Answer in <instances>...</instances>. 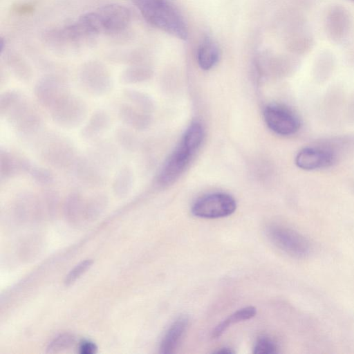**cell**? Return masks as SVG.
<instances>
[{"instance_id": "27", "label": "cell", "mask_w": 354, "mask_h": 354, "mask_svg": "<svg viewBox=\"0 0 354 354\" xmlns=\"http://www.w3.org/2000/svg\"><path fill=\"white\" fill-rule=\"evenodd\" d=\"M123 95L133 106L142 111L148 112L153 109V102L151 98L141 91L127 88L123 89Z\"/></svg>"}, {"instance_id": "12", "label": "cell", "mask_w": 354, "mask_h": 354, "mask_svg": "<svg viewBox=\"0 0 354 354\" xmlns=\"http://www.w3.org/2000/svg\"><path fill=\"white\" fill-rule=\"evenodd\" d=\"M352 28L350 12L342 6H333L325 17V29L328 37L334 42L342 43L348 37Z\"/></svg>"}, {"instance_id": "16", "label": "cell", "mask_w": 354, "mask_h": 354, "mask_svg": "<svg viewBox=\"0 0 354 354\" xmlns=\"http://www.w3.org/2000/svg\"><path fill=\"white\" fill-rule=\"evenodd\" d=\"M30 163L26 158L16 156L1 148L0 151L1 178L8 180L22 173H26Z\"/></svg>"}, {"instance_id": "10", "label": "cell", "mask_w": 354, "mask_h": 354, "mask_svg": "<svg viewBox=\"0 0 354 354\" xmlns=\"http://www.w3.org/2000/svg\"><path fill=\"white\" fill-rule=\"evenodd\" d=\"M263 117L268 127L282 136L295 134L301 126L299 116L292 109L282 105L268 106L264 109Z\"/></svg>"}, {"instance_id": "17", "label": "cell", "mask_w": 354, "mask_h": 354, "mask_svg": "<svg viewBox=\"0 0 354 354\" xmlns=\"http://www.w3.org/2000/svg\"><path fill=\"white\" fill-rule=\"evenodd\" d=\"M111 125L109 113L102 109L93 113L87 123L80 131L81 137L85 140H93L105 133Z\"/></svg>"}, {"instance_id": "21", "label": "cell", "mask_w": 354, "mask_h": 354, "mask_svg": "<svg viewBox=\"0 0 354 354\" xmlns=\"http://www.w3.org/2000/svg\"><path fill=\"white\" fill-rule=\"evenodd\" d=\"M106 169L111 167L118 157L117 150L107 142L95 144L88 153Z\"/></svg>"}, {"instance_id": "31", "label": "cell", "mask_w": 354, "mask_h": 354, "mask_svg": "<svg viewBox=\"0 0 354 354\" xmlns=\"http://www.w3.org/2000/svg\"><path fill=\"white\" fill-rule=\"evenodd\" d=\"M24 97L17 90H8L0 96V114L3 116L6 112Z\"/></svg>"}, {"instance_id": "19", "label": "cell", "mask_w": 354, "mask_h": 354, "mask_svg": "<svg viewBox=\"0 0 354 354\" xmlns=\"http://www.w3.org/2000/svg\"><path fill=\"white\" fill-rule=\"evenodd\" d=\"M118 116L122 123L136 130L145 129L150 121V118L145 111L126 103L120 106Z\"/></svg>"}, {"instance_id": "14", "label": "cell", "mask_w": 354, "mask_h": 354, "mask_svg": "<svg viewBox=\"0 0 354 354\" xmlns=\"http://www.w3.org/2000/svg\"><path fill=\"white\" fill-rule=\"evenodd\" d=\"M75 178L87 185L97 186L106 180V169L88 154L77 157L71 168Z\"/></svg>"}, {"instance_id": "39", "label": "cell", "mask_w": 354, "mask_h": 354, "mask_svg": "<svg viewBox=\"0 0 354 354\" xmlns=\"http://www.w3.org/2000/svg\"><path fill=\"white\" fill-rule=\"evenodd\" d=\"M351 1H354V0H351Z\"/></svg>"}, {"instance_id": "6", "label": "cell", "mask_w": 354, "mask_h": 354, "mask_svg": "<svg viewBox=\"0 0 354 354\" xmlns=\"http://www.w3.org/2000/svg\"><path fill=\"white\" fill-rule=\"evenodd\" d=\"M266 234L278 248L292 257L304 258L310 253L311 245L309 241L290 228L272 224L267 227Z\"/></svg>"}, {"instance_id": "3", "label": "cell", "mask_w": 354, "mask_h": 354, "mask_svg": "<svg viewBox=\"0 0 354 354\" xmlns=\"http://www.w3.org/2000/svg\"><path fill=\"white\" fill-rule=\"evenodd\" d=\"M40 158L58 169H71L77 156L70 140L55 133L44 136L38 146Z\"/></svg>"}, {"instance_id": "4", "label": "cell", "mask_w": 354, "mask_h": 354, "mask_svg": "<svg viewBox=\"0 0 354 354\" xmlns=\"http://www.w3.org/2000/svg\"><path fill=\"white\" fill-rule=\"evenodd\" d=\"M23 137L36 135L42 128V118L37 109L24 96L2 116Z\"/></svg>"}, {"instance_id": "38", "label": "cell", "mask_w": 354, "mask_h": 354, "mask_svg": "<svg viewBox=\"0 0 354 354\" xmlns=\"http://www.w3.org/2000/svg\"><path fill=\"white\" fill-rule=\"evenodd\" d=\"M216 353H221V354H231L234 353V351L229 348H222L217 351H216Z\"/></svg>"}, {"instance_id": "25", "label": "cell", "mask_w": 354, "mask_h": 354, "mask_svg": "<svg viewBox=\"0 0 354 354\" xmlns=\"http://www.w3.org/2000/svg\"><path fill=\"white\" fill-rule=\"evenodd\" d=\"M255 315L256 308L253 306H248L236 310L216 326L212 332V337H219L230 326L250 319Z\"/></svg>"}, {"instance_id": "15", "label": "cell", "mask_w": 354, "mask_h": 354, "mask_svg": "<svg viewBox=\"0 0 354 354\" xmlns=\"http://www.w3.org/2000/svg\"><path fill=\"white\" fill-rule=\"evenodd\" d=\"M192 155L180 145L164 163L157 178L158 183L162 186L171 184L183 172Z\"/></svg>"}, {"instance_id": "1", "label": "cell", "mask_w": 354, "mask_h": 354, "mask_svg": "<svg viewBox=\"0 0 354 354\" xmlns=\"http://www.w3.org/2000/svg\"><path fill=\"white\" fill-rule=\"evenodd\" d=\"M151 25L178 39H186L187 26L170 0H131Z\"/></svg>"}, {"instance_id": "7", "label": "cell", "mask_w": 354, "mask_h": 354, "mask_svg": "<svg viewBox=\"0 0 354 354\" xmlns=\"http://www.w3.org/2000/svg\"><path fill=\"white\" fill-rule=\"evenodd\" d=\"M87 111L85 102L71 93L50 110L53 122L59 127L68 129L79 127L86 118Z\"/></svg>"}, {"instance_id": "28", "label": "cell", "mask_w": 354, "mask_h": 354, "mask_svg": "<svg viewBox=\"0 0 354 354\" xmlns=\"http://www.w3.org/2000/svg\"><path fill=\"white\" fill-rule=\"evenodd\" d=\"M117 143L125 151H133L136 147L137 140L134 133L126 127H118L115 131Z\"/></svg>"}, {"instance_id": "35", "label": "cell", "mask_w": 354, "mask_h": 354, "mask_svg": "<svg viewBox=\"0 0 354 354\" xmlns=\"http://www.w3.org/2000/svg\"><path fill=\"white\" fill-rule=\"evenodd\" d=\"M74 342V337L71 335L64 334L59 335L52 341L48 345L47 350L48 352H58L66 349L72 345Z\"/></svg>"}, {"instance_id": "18", "label": "cell", "mask_w": 354, "mask_h": 354, "mask_svg": "<svg viewBox=\"0 0 354 354\" xmlns=\"http://www.w3.org/2000/svg\"><path fill=\"white\" fill-rule=\"evenodd\" d=\"M188 325L186 316L178 317L165 332L160 345V352L169 354L174 352Z\"/></svg>"}, {"instance_id": "2", "label": "cell", "mask_w": 354, "mask_h": 354, "mask_svg": "<svg viewBox=\"0 0 354 354\" xmlns=\"http://www.w3.org/2000/svg\"><path fill=\"white\" fill-rule=\"evenodd\" d=\"M97 36L78 18L73 24L47 30L43 38L51 48L62 53L87 46L94 41Z\"/></svg>"}, {"instance_id": "26", "label": "cell", "mask_w": 354, "mask_h": 354, "mask_svg": "<svg viewBox=\"0 0 354 354\" xmlns=\"http://www.w3.org/2000/svg\"><path fill=\"white\" fill-rule=\"evenodd\" d=\"M204 137V130L201 124L193 122L186 130L180 145L192 153L201 146Z\"/></svg>"}, {"instance_id": "30", "label": "cell", "mask_w": 354, "mask_h": 354, "mask_svg": "<svg viewBox=\"0 0 354 354\" xmlns=\"http://www.w3.org/2000/svg\"><path fill=\"white\" fill-rule=\"evenodd\" d=\"M107 197L102 194L91 196L84 205V214L91 216L99 214L106 205Z\"/></svg>"}, {"instance_id": "20", "label": "cell", "mask_w": 354, "mask_h": 354, "mask_svg": "<svg viewBox=\"0 0 354 354\" xmlns=\"http://www.w3.org/2000/svg\"><path fill=\"white\" fill-rule=\"evenodd\" d=\"M220 50L216 43L208 37L204 38L197 51L199 66L203 70H209L218 62Z\"/></svg>"}, {"instance_id": "33", "label": "cell", "mask_w": 354, "mask_h": 354, "mask_svg": "<svg viewBox=\"0 0 354 354\" xmlns=\"http://www.w3.org/2000/svg\"><path fill=\"white\" fill-rule=\"evenodd\" d=\"M253 349L254 354H274L278 352L277 344L265 336L258 338Z\"/></svg>"}, {"instance_id": "36", "label": "cell", "mask_w": 354, "mask_h": 354, "mask_svg": "<svg viewBox=\"0 0 354 354\" xmlns=\"http://www.w3.org/2000/svg\"><path fill=\"white\" fill-rule=\"evenodd\" d=\"M97 350V347L95 344L91 341H84L79 346V353L81 354H94Z\"/></svg>"}, {"instance_id": "34", "label": "cell", "mask_w": 354, "mask_h": 354, "mask_svg": "<svg viewBox=\"0 0 354 354\" xmlns=\"http://www.w3.org/2000/svg\"><path fill=\"white\" fill-rule=\"evenodd\" d=\"M93 264L92 259H86L75 266L66 276L64 283L70 286L75 283L84 272L88 270Z\"/></svg>"}, {"instance_id": "32", "label": "cell", "mask_w": 354, "mask_h": 354, "mask_svg": "<svg viewBox=\"0 0 354 354\" xmlns=\"http://www.w3.org/2000/svg\"><path fill=\"white\" fill-rule=\"evenodd\" d=\"M313 45V39L307 33L301 32L291 38L289 46L292 50L295 52H305L310 49Z\"/></svg>"}, {"instance_id": "29", "label": "cell", "mask_w": 354, "mask_h": 354, "mask_svg": "<svg viewBox=\"0 0 354 354\" xmlns=\"http://www.w3.org/2000/svg\"><path fill=\"white\" fill-rule=\"evenodd\" d=\"M32 180L41 185H48L54 180L53 173L46 168L30 163L26 172Z\"/></svg>"}, {"instance_id": "11", "label": "cell", "mask_w": 354, "mask_h": 354, "mask_svg": "<svg viewBox=\"0 0 354 354\" xmlns=\"http://www.w3.org/2000/svg\"><path fill=\"white\" fill-rule=\"evenodd\" d=\"M102 32L109 35H120L129 27L131 22L130 10L123 5L109 3L96 11Z\"/></svg>"}, {"instance_id": "23", "label": "cell", "mask_w": 354, "mask_h": 354, "mask_svg": "<svg viewBox=\"0 0 354 354\" xmlns=\"http://www.w3.org/2000/svg\"><path fill=\"white\" fill-rule=\"evenodd\" d=\"M133 173L129 166L122 167L114 176L112 189L115 196L123 198L129 194L133 184Z\"/></svg>"}, {"instance_id": "13", "label": "cell", "mask_w": 354, "mask_h": 354, "mask_svg": "<svg viewBox=\"0 0 354 354\" xmlns=\"http://www.w3.org/2000/svg\"><path fill=\"white\" fill-rule=\"evenodd\" d=\"M336 155L330 149L322 147H306L301 149L295 157L296 165L304 170L312 171L332 166Z\"/></svg>"}, {"instance_id": "24", "label": "cell", "mask_w": 354, "mask_h": 354, "mask_svg": "<svg viewBox=\"0 0 354 354\" xmlns=\"http://www.w3.org/2000/svg\"><path fill=\"white\" fill-rule=\"evenodd\" d=\"M152 71L147 64L129 65L122 71L120 82L123 84H132L144 82L150 78Z\"/></svg>"}, {"instance_id": "8", "label": "cell", "mask_w": 354, "mask_h": 354, "mask_svg": "<svg viewBox=\"0 0 354 354\" xmlns=\"http://www.w3.org/2000/svg\"><path fill=\"white\" fill-rule=\"evenodd\" d=\"M236 208V203L232 196L213 193L197 199L192 207V212L200 218H218L231 215Z\"/></svg>"}, {"instance_id": "22", "label": "cell", "mask_w": 354, "mask_h": 354, "mask_svg": "<svg viewBox=\"0 0 354 354\" xmlns=\"http://www.w3.org/2000/svg\"><path fill=\"white\" fill-rule=\"evenodd\" d=\"M5 61L12 73L21 81L28 82L32 77V70L23 57L15 52H5Z\"/></svg>"}, {"instance_id": "37", "label": "cell", "mask_w": 354, "mask_h": 354, "mask_svg": "<svg viewBox=\"0 0 354 354\" xmlns=\"http://www.w3.org/2000/svg\"><path fill=\"white\" fill-rule=\"evenodd\" d=\"M13 10L19 15H26L32 12L35 10V6L29 3L18 4L14 6Z\"/></svg>"}, {"instance_id": "9", "label": "cell", "mask_w": 354, "mask_h": 354, "mask_svg": "<svg viewBox=\"0 0 354 354\" xmlns=\"http://www.w3.org/2000/svg\"><path fill=\"white\" fill-rule=\"evenodd\" d=\"M34 93L37 100L49 111L71 93L66 82L56 75H46L36 82Z\"/></svg>"}, {"instance_id": "5", "label": "cell", "mask_w": 354, "mask_h": 354, "mask_svg": "<svg viewBox=\"0 0 354 354\" xmlns=\"http://www.w3.org/2000/svg\"><path fill=\"white\" fill-rule=\"evenodd\" d=\"M79 83L82 89L93 96L109 93L113 87V80L108 68L97 60L85 62L78 73Z\"/></svg>"}]
</instances>
